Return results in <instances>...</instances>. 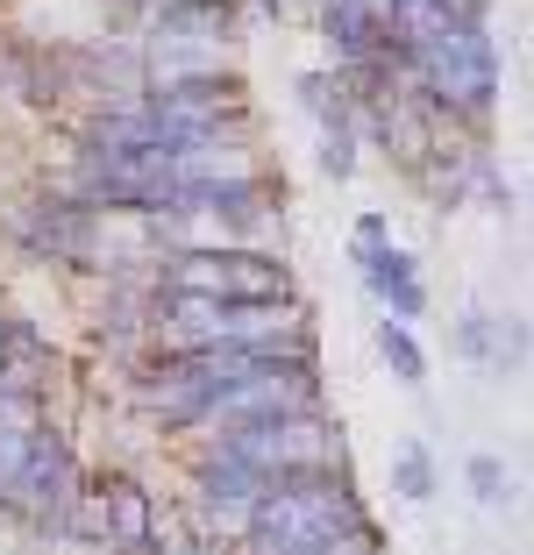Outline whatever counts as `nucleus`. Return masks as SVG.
<instances>
[{"mask_svg":"<svg viewBox=\"0 0 534 555\" xmlns=\"http://www.w3.org/2000/svg\"><path fill=\"white\" fill-rule=\"evenodd\" d=\"M36 427H43V392H0V491L22 470Z\"/></svg>","mask_w":534,"mask_h":555,"instance_id":"obj_11","label":"nucleus"},{"mask_svg":"<svg viewBox=\"0 0 534 555\" xmlns=\"http://www.w3.org/2000/svg\"><path fill=\"white\" fill-rule=\"evenodd\" d=\"M392 65H399V79L414 86L442 121L478 129V121H492V107H499V43H492L485 22H449V29L428 36V43L392 50Z\"/></svg>","mask_w":534,"mask_h":555,"instance_id":"obj_2","label":"nucleus"},{"mask_svg":"<svg viewBox=\"0 0 534 555\" xmlns=\"http://www.w3.org/2000/svg\"><path fill=\"white\" fill-rule=\"evenodd\" d=\"M321 171H328V179H349V171H356V121L321 129Z\"/></svg>","mask_w":534,"mask_h":555,"instance_id":"obj_15","label":"nucleus"},{"mask_svg":"<svg viewBox=\"0 0 534 555\" xmlns=\"http://www.w3.org/2000/svg\"><path fill=\"white\" fill-rule=\"evenodd\" d=\"M392 491H399L406 506H428L435 499V456H428V441H399L392 449Z\"/></svg>","mask_w":534,"mask_h":555,"instance_id":"obj_12","label":"nucleus"},{"mask_svg":"<svg viewBox=\"0 0 534 555\" xmlns=\"http://www.w3.org/2000/svg\"><path fill=\"white\" fill-rule=\"evenodd\" d=\"M463 477H470V491H478V506H506V499H513V470H506L499 456H485V449L463 463Z\"/></svg>","mask_w":534,"mask_h":555,"instance_id":"obj_14","label":"nucleus"},{"mask_svg":"<svg viewBox=\"0 0 534 555\" xmlns=\"http://www.w3.org/2000/svg\"><path fill=\"white\" fill-rule=\"evenodd\" d=\"M292 555H385V534H356V541H328V548H292Z\"/></svg>","mask_w":534,"mask_h":555,"instance_id":"obj_16","label":"nucleus"},{"mask_svg":"<svg viewBox=\"0 0 534 555\" xmlns=\"http://www.w3.org/2000/svg\"><path fill=\"white\" fill-rule=\"evenodd\" d=\"M378 349H385V363H392V377L399 385H428V349L414 343V321H378Z\"/></svg>","mask_w":534,"mask_h":555,"instance_id":"obj_13","label":"nucleus"},{"mask_svg":"<svg viewBox=\"0 0 534 555\" xmlns=\"http://www.w3.org/2000/svg\"><path fill=\"white\" fill-rule=\"evenodd\" d=\"M0 93H8V43H0Z\"/></svg>","mask_w":534,"mask_h":555,"instance_id":"obj_17","label":"nucleus"},{"mask_svg":"<svg viewBox=\"0 0 534 555\" xmlns=\"http://www.w3.org/2000/svg\"><path fill=\"white\" fill-rule=\"evenodd\" d=\"M456 357H470L478 363V371H499V377H513L520 363H527V327L513 321V313H463V321H456Z\"/></svg>","mask_w":534,"mask_h":555,"instance_id":"obj_9","label":"nucleus"},{"mask_svg":"<svg viewBox=\"0 0 534 555\" xmlns=\"http://www.w3.org/2000/svg\"><path fill=\"white\" fill-rule=\"evenodd\" d=\"M271 485H278V477L257 470V463H243V456L193 449V499H200V520H207L214 534H228V541L250 527V506H257Z\"/></svg>","mask_w":534,"mask_h":555,"instance_id":"obj_7","label":"nucleus"},{"mask_svg":"<svg viewBox=\"0 0 534 555\" xmlns=\"http://www.w3.org/2000/svg\"><path fill=\"white\" fill-rule=\"evenodd\" d=\"M356 534H385V527L356 499L349 463H321V470H278V485L250 506L236 555H292V548H328V541H356Z\"/></svg>","mask_w":534,"mask_h":555,"instance_id":"obj_1","label":"nucleus"},{"mask_svg":"<svg viewBox=\"0 0 534 555\" xmlns=\"http://www.w3.org/2000/svg\"><path fill=\"white\" fill-rule=\"evenodd\" d=\"M207 343H314L300 299H200L150 293L143 349H207Z\"/></svg>","mask_w":534,"mask_h":555,"instance_id":"obj_3","label":"nucleus"},{"mask_svg":"<svg viewBox=\"0 0 534 555\" xmlns=\"http://www.w3.org/2000/svg\"><path fill=\"white\" fill-rule=\"evenodd\" d=\"M0 229L29 263H58V271H86L100 207H86L79 193H22L0 207Z\"/></svg>","mask_w":534,"mask_h":555,"instance_id":"obj_6","label":"nucleus"},{"mask_svg":"<svg viewBox=\"0 0 534 555\" xmlns=\"http://www.w3.org/2000/svg\"><path fill=\"white\" fill-rule=\"evenodd\" d=\"M356 257V271H364V285H371V299L392 313V321H421L428 313V285H421V263L406 257L399 243H364V249H349Z\"/></svg>","mask_w":534,"mask_h":555,"instance_id":"obj_8","label":"nucleus"},{"mask_svg":"<svg viewBox=\"0 0 534 555\" xmlns=\"http://www.w3.org/2000/svg\"><path fill=\"white\" fill-rule=\"evenodd\" d=\"M150 293H200V299H300L285 257L257 243H178L150 263Z\"/></svg>","mask_w":534,"mask_h":555,"instance_id":"obj_4","label":"nucleus"},{"mask_svg":"<svg viewBox=\"0 0 534 555\" xmlns=\"http://www.w3.org/2000/svg\"><path fill=\"white\" fill-rule=\"evenodd\" d=\"M79 456H72V441H65V427H36V441H29V456H22V470L8 477V491H0V513L22 527V534H36V541H58V527H65V513H72V491H79Z\"/></svg>","mask_w":534,"mask_h":555,"instance_id":"obj_5","label":"nucleus"},{"mask_svg":"<svg viewBox=\"0 0 534 555\" xmlns=\"http://www.w3.org/2000/svg\"><path fill=\"white\" fill-rule=\"evenodd\" d=\"M100 520H107L114 555H143L150 527H157V499H150V485H136L129 470H107L100 477Z\"/></svg>","mask_w":534,"mask_h":555,"instance_id":"obj_10","label":"nucleus"}]
</instances>
